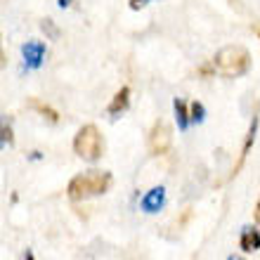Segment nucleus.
Here are the masks:
<instances>
[{
    "label": "nucleus",
    "instance_id": "nucleus-1",
    "mask_svg": "<svg viewBox=\"0 0 260 260\" xmlns=\"http://www.w3.org/2000/svg\"><path fill=\"white\" fill-rule=\"evenodd\" d=\"M111 185V175L107 171H88L76 175L71 182H69V197L74 201H81V199H92L100 197L109 189Z\"/></svg>",
    "mask_w": 260,
    "mask_h": 260
},
{
    "label": "nucleus",
    "instance_id": "nucleus-2",
    "mask_svg": "<svg viewBox=\"0 0 260 260\" xmlns=\"http://www.w3.org/2000/svg\"><path fill=\"white\" fill-rule=\"evenodd\" d=\"M74 149L83 161H90V164H95L97 158L102 156L104 140H102V135L97 133L95 125H85V128L78 130V135H76V140H74Z\"/></svg>",
    "mask_w": 260,
    "mask_h": 260
},
{
    "label": "nucleus",
    "instance_id": "nucleus-3",
    "mask_svg": "<svg viewBox=\"0 0 260 260\" xmlns=\"http://www.w3.org/2000/svg\"><path fill=\"white\" fill-rule=\"evenodd\" d=\"M215 67L220 74L225 76H241L248 69V52L239 45H230L222 48L215 57Z\"/></svg>",
    "mask_w": 260,
    "mask_h": 260
},
{
    "label": "nucleus",
    "instance_id": "nucleus-4",
    "mask_svg": "<svg viewBox=\"0 0 260 260\" xmlns=\"http://www.w3.org/2000/svg\"><path fill=\"white\" fill-rule=\"evenodd\" d=\"M45 57H48V45L43 41H26L21 45V71H38V69L45 64Z\"/></svg>",
    "mask_w": 260,
    "mask_h": 260
},
{
    "label": "nucleus",
    "instance_id": "nucleus-5",
    "mask_svg": "<svg viewBox=\"0 0 260 260\" xmlns=\"http://www.w3.org/2000/svg\"><path fill=\"white\" fill-rule=\"evenodd\" d=\"M166 206V187L158 185V187H151L149 192L142 197V201H140V208H142L144 213H158L161 208Z\"/></svg>",
    "mask_w": 260,
    "mask_h": 260
},
{
    "label": "nucleus",
    "instance_id": "nucleus-6",
    "mask_svg": "<svg viewBox=\"0 0 260 260\" xmlns=\"http://www.w3.org/2000/svg\"><path fill=\"white\" fill-rule=\"evenodd\" d=\"M128 107H130V90L128 88H121L116 92V97H114V102L109 104V116L111 118H118L123 111H128Z\"/></svg>",
    "mask_w": 260,
    "mask_h": 260
},
{
    "label": "nucleus",
    "instance_id": "nucleus-7",
    "mask_svg": "<svg viewBox=\"0 0 260 260\" xmlns=\"http://www.w3.org/2000/svg\"><path fill=\"white\" fill-rule=\"evenodd\" d=\"M239 246L246 251V253H251V251H258L260 248V232L255 230V227L246 225L244 230H241V239H239Z\"/></svg>",
    "mask_w": 260,
    "mask_h": 260
},
{
    "label": "nucleus",
    "instance_id": "nucleus-8",
    "mask_svg": "<svg viewBox=\"0 0 260 260\" xmlns=\"http://www.w3.org/2000/svg\"><path fill=\"white\" fill-rule=\"evenodd\" d=\"M173 111H175L178 128L182 130V133H187L189 125H192V118H189V111H187V102L185 100H180V97H175V100H173Z\"/></svg>",
    "mask_w": 260,
    "mask_h": 260
},
{
    "label": "nucleus",
    "instance_id": "nucleus-9",
    "mask_svg": "<svg viewBox=\"0 0 260 260\" xmlns=\"http://www.w3.org/2000/svg\"><path fill=\"white\" fill-rule=\"evenodd\" d=\"M168 144H171V135H168V128H166L164 123L156 125L154 135H151V149H154V151H166V149H168Z\"/></svg>",
    "mask_w": 260,
    "mask_h": 260
},
{
    "label": "nucleus",
    "instance_id": "nucleus-10",
    "mask_svg": "<svg viewBox=\"0 0 260 260\" xmlns=\"http://www.w3.org/2000/svg\"><path fill=\"white\" fill-rule=\"evenodd\" d=\"M189 118H192V125H201L206 121V107L201 102H192L189 104Z\"/></svg>",
    "mask_w": 260,
    "mask_h": 260
},
{
    "label": "nucleus",
    "instance_id": "nucleus-11",
    "mask_svg": "<svg viewBox=\"0 0 260 260\" xmlns=\"http://www.w3.org/2000/svg\"><path fill=\"white\" fill-rule=\"evenodd\" d=\"M0 147L5 149V147H10L12 144V125H10V121L7 118H3V128H0Z\"/></svg>",
    "mask_w": 260,
    "mask_h": 260
},
{
    "label": "nucleus",
    "instance_id": "nucleus-12",
    "mask_svg": "<svg viewBox=\"0 0 260 260\" xmlns=\"http://www.w3.org/2000/svg\"><path fill=\"white\" fill-rule=\"evenodd\" d=\"M41 28H43V31H45V34L50 36V38H52V41H55L57 36H59V28L55 26V21H52V19H43Z\"/></svg>",
    "mask_w": 260,
    "mask_h": 260
},
{
    "label": "nucleus",
    "instance_id": "nucleus-13",
    "mask_svg": "<svg viewBox=\"0 0 260 260\" xmlns=\"http://www.w3.org/2000/svg\"><path fill=\"white\" fill-rule=\"evenodd\" d=\"M255 133H258V118H253V123H251V130H248V137H246V144H244V154H248L251 149V144L255 140Z\"/></svg>",
    "mask_w": 260,
    "mask_h": 260
},
{
    "label": "nucleus",
    "instance_id": "nucleus-14",
    "mask_svg": "<svg viewBox=\"0 0 260 260\" xmlns=\"http://www.w3.org/2000/svg\"><path fill=\"white\" fill-rule=\"evenodd\" d=\"M151 0H130V10H142V7H147Z\"/></svg>",
    "mask_w": 260,
    "mask_h": 260
},
{
    "label": "nucleus",
    "instance_id": "nucleus-15",
    "mask_svg": "<svg viewBox=\"0 0 260 260\" xmlns=\"http://www.w3.org/2000/svg\"><path fill=\"white\" fill-rule=\"evenodd\" d=\"M69 5H71V0H57V7H59V10H67Z\"/></svg>",
    "mask_w": 260,
    "mask_h": 260
},
{
    "label": "nucleus",
    "instance_id": "nucleus-16",
    "mask_svg": "<svg viewBox=\"0 0 260 260\" xmlns=\"http://www.w3.org/2000/svg\"><path fill=\"white\" fill-rule=\"evenodd\" d=\"M24 260H36V258H34V251H31V248H28L26 253H24Z\"/></svg>",
    "mask_w": 260,
    "mask_h": 260
},
{
    "label": "nucleus",
    "instance_id": "nucleus-17",
    "mask_svg": "<svg viewBox=\"0 0 260 260\" xmlns=\"http://www.w3.org/2000/svg\"><path fill=\"white\" fill-rule=\"evenodd\" d=\"M227 260H244V258H241V255H230Z\"/></svg>",
    "mask_w": 260,
    "mask_h": 260
},
{
    "label": "nucleus",
    "instance_id": "nucleus-18",
    "mask_svg": "<svg viewBox=\"0 0 260 260\" xmlns=\"http://www.w3.org/2000/svg\"><path fill=\"white\" fill-rule=\"evenodd\" d=\"M258 213H260V204H258Z\"/></svg>",
    "mask_w": 260,
    "mask_h": 260
}]
</instances>
